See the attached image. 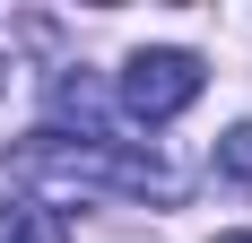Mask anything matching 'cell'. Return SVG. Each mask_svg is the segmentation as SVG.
Wrapping results in <instances>:
<instances>
[{"label":"cell","mask_w":252,"mask_h":243,"mask_svg":"<svg viewBox=\"0 0 252 243\" xmlns=\"http://www.w3.org/2000/svg\"><path fill=\"white\" fill-rule=\"evenodd\" d=\"M0 243H70V217L52 200H0Z\"/></svg>","instance_id":"obj_3"},{"label":"cell","mask_w":252,"mask_h":243,"mask_svg":"<svg viewBox=\"0 0 252 243\" xmlns=\"http://www.w3.org/2000/svg\"><path fill=\"white\" fill-rule=\"evenodd\" d=\"M218 243H252V235H218Z\"/></svg>","instance_id":"obj_5"},{"label":"cell","mask_w":252,"mask_h":243,"mask_svg":"<svg viewBox=\"0 0 252 243\" xmlns=\"http://www.w3.org/2000/svg\"><path fill=\"white\" fill-rule=\"evenodd\" d=\"M9 165L26 182H52V191H113V200H183V174L157 165L148 148H122L104 130H26L9 148Z\"/></svg>","instance_id":"obj_1"},{"label":"cell","mask_w":252,"mask_h":243,"mask_svg":"<svg viewBox=\"0 0 252 243\" xmlns=\"http://www.w3.org/2000/svg\"><path fill=\"white\" fill-rule=\"evenodd\" d=\"M218 174H226V182H244V191H252V122H235L226 139H218Z\"/></svg>","instance_id":"obj_4"},{"label":"cell","mask_w":252,"mask_h":243,"mask_svg":"<svg viewBox=\"0 0 252 243\" xmlns=\"http://www.w3.org/2000/svg\"><path fill=\"white\" fill-rule=\"evenodd\" d=\"M0 87H9V61H0Z\"/></svg>","instance_id":"obj_6"},{"label":"cell","mask_w":252,"mask_h":243,"mask_svg":"<svg viewBox=\"0 0 252 243\" xmlns=\"http://www.w3.org/2000/svg\"><path fill=\"white\" fill-rule=\"evenodd\" d=\"M200 78H209L200 52H130L122 61V113L157 130V122H174L183 104L200 96Z\"/></svg>","instance_id":"obj_2"}]
</instances>
